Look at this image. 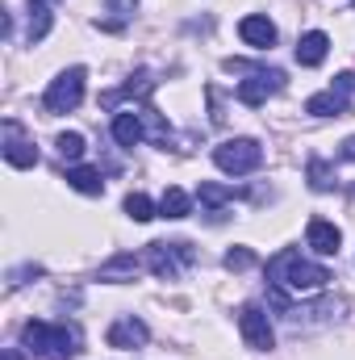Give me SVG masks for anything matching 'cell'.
I'll return each mask as SVG.
<instances>
[{"label":"cell","mask_w":355,"mask_h":360,"mask_svg":"<svg viewBox=\"0 0 355 360\" xmlns=\"http://www.w3.org/2000/svg\"><path fill=\"white\" fill-rule=\"evenodd\" d=\"M239 327H243L247 348H255V352H267V348L276 344L272 323H267V314L260 310V306H243V310H239Z\"/></svg>","instance_id":"9"},{"label":"cell","mask_w":355,"mask_h":360,"mask_svg":"<svg viewBox=\"0 0 355 360\" xmlns=\"http://www.w3.org/2000/svg\"><path fill=\"white\" fill-rule=\"evenodd\" d=\"M55 147H59V155H63V160H80V155H84V134L67 130V134H59V139H55Z\"/></svg>","instance_id":"23"},{"label":"cell","mask_w":355,"mask_h":360,"mask_svg":"<svg viewBox=\"0 0 355 360\" xmlns=\"http://www.w3.org/2000/svg\"><path fill=\"white\" fill-rule=\"evenodd\" d=\"M213 164L230 176H247L264 164V147L255 139H226V143L213 147Z\"/></svg>","instance_id":"4"},{"label":"cell","mask_w":355,"mask_h":360,"mask_svg":"<svg viewBox=\"0 0 355 360\" xmlns=\"http://www.w3.org/2000/svg\"><path fill=\"white\" fill-rule=\"evenodd\" d=\"M113 139L121 143V147H138L142 139H147V126H142V117L130 109V113H117L113 117Z\"/></svg>","instance_id":"16"},{"label":"cell","mask_w":355,"mask_h":360,"mask_svg":"<svg viewBox=\"0 0 355 360\" xmlns=\"http://www.w3.org/2000/svg\"><path fill=\"white\" fill-rule=\"evenodd\" d=\"M267 276H272V285H280V289H288V293H318V289H326L330 269H322V264L305 260L301 252L284 248V252H276V256L267 260Z\"/></svg>","instance_id":"1"},{"label":"cell","mask_w":355,"mask_h":360,"mask_svg":"<svg viewBox=\"0 0 355 360\" xmlns=\"http://www.w3.org/2000/svg\"><path fill=\"white\" fill-rule=\"evenodd\" d=\"M159 214L163 218H188L192 214V197L184 193V188H163V197H159Z\"/></svg>","instance_id":"18"},{"label":"cell","mask_w":355,"mask_h":360,"mask_svg":"<svg viewBox=\"0 0 355 360\" xmlns=\"http://www.w3.org/2000/svg\"><path fill=\"white\" fill-rule=\"evenodd\" d=\"M351 89H355V76L343 72L335 80V89H326V92H318V96L305 101V113H314V117H343L347 113V92Z\"/></svg>","instance_id":"7"},{"label":"cell","mask_w":355,"mask_h":360,"mask_svg":"<svg viewBox=\"0 0 355 360\" xmlns=\"http://www.w3.org/2000/svg\"><path fill=\"white\" fill-rule=\"evenodd\" d=\"M21 344L34 356H51V360H72L80 352V331L67 323H25L21 327Z\"/></svg>","instance_id":"2"},{"label":"cell","mask_w":355,"mask_h":360,"mask_svg":"<svg viewBox=\"0 0 355 360\" xmlns=\"http://www.w3.org/2000/svg\"><path fill=\"white\" fill-rule=\"evenodd\" d=\"M51 21H55V17H51L46 0H25V42H29V46L51 34Z\"/></svg>","instance_id":"14"},{"label":"cell","mask_w":355,"mask_h":360,"mask_svg":"<svg viewBox=\"0 0 355 360\" xmlns=\"http://www.w3.org/2000/svg\"><path fill=\"white\" fill-rule=\"evenodd\" d=\"M339 160H355V134H351V139H343V147H339Z\"/></svg>","instance_id":"26"},{"label":"cell","mask_w":355,"mask_h":360,"mask_svg":"<svg viewBox=\"0 0 355 360\" xmlns=\"http://www.w3.org/2000/svg\"><path fill=\"white\" fill-rule=\"evenodd\" d=\"M196 260V248L192 243H147V269L155 272L159 281H176L180 269H188Z\"/></svg>","instance_id":"5"},{"label":"cell","mask_w":355,"mask_h":360,"mask_svg":"<svg viewBox=\"0 0 355 360\" xmlns=\"http://www.w3.org/2000/svg\"><path fill=\"white\" fill-rule=\"evenodd\" d=\"M226 72H234V76H243V72H251V80H243L239 84V101L243 105H264L272 92L284 89V72L280 68H251V63H243V59H226Z\"/></svg>","instance_id":"3"},{"label":"cell","mask_w":355,"mask_h":360,"mask_svg":"<svg viewBox=\"0 0 355 360\" xmlns=\"http://www.w3.org/2000/svg\"><path fill=\"white\" fill-rule=\"evenodd\" d=\"M126 214H130L134 222H151V218H155V205H151L147 193H130V197H126Z\"/></svg>","instance_id":"21"},{"label":"cell","mask_w":355,"mask_h":360,"mask_svg":"<svg viewBox=\"0 0 355 360\" xmlns=\"http://www.w3.org/2000/svg\"><path fill=\"white\" fill-rule=\"evenodd\" d=\"M84 80H88L84 68H67V72H59V76L51 80L46 96H42L46 113H72V109L84 101Z\"/></svg>","instance_id":"6"},{"label":"cell","mask_w":355,"mask_h":360,"mask_svg":"<svg viewBox=\"0 0 355 360\" xmlns=\"http://www.w3.org/2000/svg\"><path fill=\"white\" fill-rule=\"evenodd\" d=\"M196 197H201V205H209V210H217V205H226V201H234V188H226V184H213V180H205Z\"/></svg>","instance_id":"20"},{"label":"cell","mask_w":355,"mask_h":360,"mask_svg":"<svg viewBox=\"0 0 355 360\" xmlns=\"http://www.w3.org/2000/svg\"><path fill=\"white\" fill-rule=\"evenodd\" d=\"M251 264H255V252L251 248H230L226 252V269L230 272H247Z\"/></svg>","instance_id":"24"},{"label":"cell","mask_w":355,"mask_h":360,"mask_svg":"<svg viewBox=\"0 0 355 360\" xmlns=\"http://www.w3.org/2000/svg\"><path fill=\"white\" fill-rule=\"evenodd\" d=\"M305 239H309V248H314L318 256H335V252H339V243H343L339 226H335V222H326V218H309Z\"/></svg>","instance_id":"12"},{"label":"cell","mask_w":355,"mask_h":360,"mask_svg":"<svg viewBox=\"0 0 355 360\" xmlns=\"http://www.w3.org/2000/svg\"><path fill=\"white\" fill-rule=\"evenodd\" d=\"M309 184H314L318 193H330V188H335V172H330L326 160H309Z\"/></svg>","instance_id":"22"},{"label":"cell","mask_w":355,"mask_h":360,"mask_svg":"<svg viewBox=\"0 0 355 360\" xmlns=\"http://www.w3.org/2000/svg\"><path fill=\"white\" fill-rule=\"evenodd\" d=\"M239 34H243V42H247V46H255V51L276 46V25H272L267 17H260V13L243 17V21H239Z\"/></svg>","instance_id":"13"},{"label":"cell","mask_w":355,"mask_h":360,"mask_svg":"<svg viewBox=\"0 0 355 360\" xmlns=\"http://www.w3.org/2000/svg\"><path fill=\"white\" fill-rule=\"evenodd\" d=\"M4 160L13 164V168H34L38 164V147H34V139L8 117L4 122Z\"/></svg>","instance_id":"8"},{"label":"cell","mask_w":355,"mask_h":360,"mask_svg":"<svg viewBox=\"0 0 355 360\" xmlns=\"http://www.w3.org/2000/svg\"><path fill=\"white\" fill-rule=\"evenodd\" d=\"M151 92H155V76H151V72H138V76H130V84L105 92V96H100V105H105V109H113V105H121V101H147Z\"/></svg>","instance_id":"11"},{"label":"cell","mask_w":355,"mask_h":360,"mask_svg":"<svg viewBox=\"0 0 355 360\" xmlns=\"http://www.w3.org/2000/svg\"><path fill=\"white\" fill-rule=\"evenodd\" d=\"M4 360H21V352L17 348H4Z\"/></svg>","instance_id":"27"},{"label":"cell","mask_w":355,"mask_h":360,"mask_svg":"<svg viewBox=\"0 0 355 360\" xmlns=\"http://www.w3.org/2000/svg\"><path fill=\"white\" fill-rule=\"evenodd\" d=\"M326 51H330V38H326L322 30H309V34H301V42H297V63H301V68H318V63L326 59Z\"/></svg>","instance_id":"15"},{"label":"cell","mask_w":355,"mask_h":360,"mask_svg":"<svg viewBox=\"0 0 355 360\" xmlns=\"http://www.w3.org/2000/svg\"><path fill=\"white\" fill-rule=\"evenodd\" d=\"M67 184L76 193H88V197H100L105 193V176L96 168H67Z\"/></svg>","instance_id":"19"},{"label":"cell","mask_w":355,"mask_h":360,"mask_svg":"<svg viewBox=\"0 0 355 360\" xmlns=\"http://www.w3.org/2000/svg\"><path fill=\"white\" fill-rule=\"evenodd\" d=\"M147 340H151V331H147V323H142V319H134V314H121V319L109 327V348L134 352V348H142Z\"/></svg>","instance_id":"10"},{"label":"cell","mask_w":355,"mask_h":360,"mask_svg":"<svg viewBox=\"0 0 355 360\" xmlns=\"http://www.w3.org/2000/svg\"><path fill=\"white\" fill-rule=\"evenodd\" d=\"M109 4V13H117V17H130L134 13V0H105Z\"/></svg>","instance_id":"25"},{"label":"cell","mask_w":355,"mask_h":360,"mask_svg":"<svg viewBox=\"0 0 355 360\" xmlns=\"http://www.w3.org/2000/svg\"><path fill=\"white\" fill-rule=\"evenodd\" d=\"M138 264H142V260H138L134 252H117L109 264H100V281H113V285H117V281H134Z\"/></svg>","instance_id":"17"}]
</instances>
